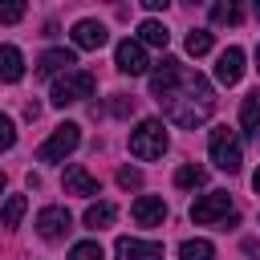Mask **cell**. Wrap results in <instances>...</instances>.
<instances>
[{
	"label": "cell",
	"instance_id": "29",
	"mask_svg": "<svg viewBox=\"0 0 260 260\" xmlns=\"http://www.w3.org/2000/svg\"><path fill=\"white\" fill-rule=\"evenodd\" d=\"M0 191H4V171H0Z\"/></svg>",
	"mask_w": 260,
	"mask_h": 260
},
{
	"label": "cell",
	"instance_id": "20",
	"mask_svg": "<svg viewBox=\"0 0 260 260\" xmlns=\"http://www.w3.org/2000/svg\"><path fill=\"white\" fill-rule=\"evenodd\" d=\"M179 260H215V248L207 240H183L179 244Z\"/></svg>",
	"mask_w": 260,
	"mask_h": 260
},
{
	"label": "cell",
	"instance_id": "22",
	"mask_svg": "<svg viewBox=\"0 0 260 260\" xmlns=\"http://www.w3.org/2000/svg\"><path fill=\"white\" fill-rule=\"evenodd\" d=\"M187 53H191V57H203V53H211V32H207V28H195V32H187Z\"/></svg>",
	"mask_w": 260,
	"mask_h": 260
},
{
	"label": "cell",
	"instance_id": "25",
	"mask_svg": "<svg viewBox=\"0 0 260 260\" xmlns=\"http://www.w3.org/2000/svg\"><path fill=\"white\" fill-rule=\"evenodd\" d=\"M16 20H24V4H20V0L0 4V24H16Z\"/></svg>",
	"mask_w": 260,
	"mask_h": 260
},
{
	"label": "cell",
	"instance_id": "18",
	"mask_svg": "<svg viewBox=\"0 0 260 260\" xmlns=\"http://www.w3.org/2000/svg\"><path fill=\"white\" fill-rule=\"evenodd\" d=\"M211 20L215 24H240L244 20V8L236 0H219V4H211Z\"/></svg>",
	"mask_w": 260,
	"mask_h": 260
},
{
	"label": "cell",
	"instance_id": "15",
	"mask_svg": "<svg viewBox=\"0 0 260 260\" xmlns=\"http://www.w3.org/2000/svg\"><path fill=\"white\" fill-rule=\"evenodd\" d=\"M167 41H171V32H167V24H162V20H142V24H138V45L167 49Z\"/></svg>",
	"mask_w": 260,
	"mask_h": 260
},
{
	"label": "cell",
	"instance_id": "14",
	"mask_svg": "<svg viewBox=\"0 0 260 260\" xmlns=\"http://www.w3.org/2000/svg\"><path fill=\"white\" fill-rule=\"evenodd\" d=\"M24 77V57L16 45H0V81H20Z\"/></svg>",
	"mask_w": 260,
	"mask_h": 260
},
{
	"label": "cell",
	"instance_id": "8",
	"mask_svg": "<svg viewBox=\"0 0 260 260\" xmlns=\"http://www.w3.org/2000/svg\"><path fill=\"white\" fill-rule=\"evenodd\" d=\"M130 215H134L138 228H154V223L167 219V203H162V195H138L134 207H130Z\"/></svg>",
	"mask_w": 260,
	"mask_h": 260
},
{
	"label": "cell",
	"instance_id": "26",
	"mask_svg": "<svg viewBox=\"0 0 260 260\" xmlns=\"http://www.w3.org/2000/svg\"><path fill=\"white\" fill-rule=\"evenodd\" d=\"M110 110H114L118 118H126V114H134V98H126V93H114V102H110Z\"/></svg>",
	"mask_w": 260,
	"mask_h": 260
},
{
	"label": "cell",
	"instance_id": "9",
	"mask_svg": "<svg viewBox=\"0 0 260 260\" xmlns=\"http://www.w3.org/2000/svg\"><path fill=\"white\" fill-rule=\"evenodd\" d=\"M240 77H244V49L232 45V49H223L219 61H215V81H219V85H236Z\"/></svg>",
	"mask_w": 260,
	"mask_h": 260
},
{
	"label": "cell",
	"instance_id": "4",
	"mask_svg": "<svg viewBox=\"0 0 260 260\" xmlns=\"http://www.w3.org/2000/svg\"><path fill=\"white\" fill-rule=\"evenodd\" d=\"M207 150H211V162H215L219 171H228V175H236V171H240V162H244L240 134H236V130H228V126H215V130H211Z\"/></svg>",
	"mask_w": 260,
	"mask_h": 260
},
{
	"label": "cell",
	"instance_id": "5",
	"mask_svg": "<svg viewBox=\"0 0 260 260\" xmlns=\"http://www.w3.org/2000/svg\"><path fill=\"white\" fill-rule=\"evenodd\" d=\"M232 211V195L228 191H207V195H199L195 203H191V219L195 223H215V219H223Z\"/></svg>",
	"mask_w": 260,
	"mask_h": 260
},
{
	"label": "cell",
	"instance_id": "27",
	"mask_svg": "<svg viewBox=\"0 0 260 260\" xmlns=\"http://www.w3.org/2000/svg\"><path fill=\"white\" fill-rule=\"evenodd\" d=\"M118 183L130 191V187H142V171H134V167H122L118 171Z\"/></svg>",
	"mask_w": 260,
	"mask_h": 260
},
{
	"label": "cell",
	"instance_id": "12",
	"mask_svg": "<svg viewBox=\"0 0 260 260\" xmlns=\"http://www.w3.org/2000/svg\"><path fill=\"white\" fill-rule=\"evenodd\" d=\"M106 41H110V32H106L102 20H77L73 24V45L77 49H102Z\"/></svg>",
	"mask_w": 260,
	"mask_h": 260
},
{
	"label": "cell",
	"instance_id": "17",
	"mask_svg": "<svg viewBox=\"0 0 260 260\" xmlns=\"http://www.w3.org/2000/svg\"><path fill=\"white\" fill-rule=\"evenodd\" d=\"M114 219H118V207H114V203H93V207L85 211V228H93V232H98V228H110Z\"/></svg>",
	"mask_w": 260,
	"mask_h": 260
},
{
	"label": "cell",
	"instance_id": "6",
	"mask_svg": "<svg viewBox=\"0 0 260 260\" xmlns=\"http://www.w3.org/2000/svg\"><path fill=\"white\" fill-rule=\"evenodd\" d=\"M114 65L122 69V73H130V77H138V73H146L150 69V61H146V49L138 45V41H118V49H114Z\"/></svg>",
	"mask_w": 260,
	"mask_h": 260
},
{
	"label": "cell",
	"instance_id": "31",
	"mask_svg": "<svg viewBox=\"0 0 260 260\" xmlns=\"http://www.w3.org/2000/svg\"><path fill=\"white\" fill-rule=\"evenodd\" d=\"M256 61H260V49H256Z\"/></svg>",
	"mask_w": 260,
	"mask_h": 260
},
{
	"label": "cell",
	"instance_id": "11",
	"mask_svg": "<svg viewBox=\"0 0 260 260\" xmlns=\"http://www.w3.org/2000/svg\"><path fill=\"white\" fill-rule=\"evenodd\" d=\"M69 223H73V215H69L65 207H45V211L37 215V232H41L45 240H61V236L69 232Z\"/></svg>",
	"mask_w": 260,
	"mask_h": 260
},
{
	"label": "cell",
	"instance_id": "24",
	"mask_svg": "<svg viewBox=\"0 0 260 260\" xmlns=\"http://www.w3.org/2000/svg\"><path fill=\"white\" fill-rule=\"evenodd\" d=\"M16 146V126L8 114H0V150H12Z\"/></svg>",
	"mask_w": 260,
	"mask_h": 260
},
{
	"label": "cell",
	"instance_id": "10",
	"mask_svg": "<svg viewBox=\"0 0 260 260\" xmlns=\"http://www.w3.org/2000/svg\"><path fill=\"white\" fill-rule=\"evenodd\" d=\"M61 187H65V195H98V179H93L81 162H69V167H65Z\"/></svg>",
	"mask_w": 260,
	"mask_h": 260
},
{
	"label": "cell",
	"instance_id": "23",
	"mask_svg": "<svg viewBox=\"0 0 260 260\" xmlns=\"http://www.w3.org/2000/svg\"><path fill=\"white\" fill-rule=\"evenodd\" d=\"M69 260H102V244L98 240H81V244H73Z\"/></svg>",
	"mask_w": 260,
	"mask_h": 260
},
{
	"label": "cell",
	"instance_id": "2",
	"mask_svg": "<svg viewBox=\"0 0 260 260\" xmlns=\"http://www.w3.org/2000/svg\"><path fill=\"white\" fill-rule=\"evenodd\" d=\"M167 126L158 122V118H146V122H138V130H130V154L134 158H162V150H167Z\"/></svg>",
	"mask_w": 260,
	"mask_h": 260
},
{
	"label": "cell",
	"instance_id": "16",
	"mask_svg": "<svg viewBox=\"0 0 260 260\" xmlns=\"http://www.w3.org/2000/svg\"><path fill=\"white\" fill-rule=\"evenodd\" d=\"M240 126H244L248 134H260V89H252V93L244 98V106H240Z\"/></svg>",
	"mask_w": 260,
	"mask_h": 260
},
{
	"label": "cell",
	"instance_id": "7",
	"mask_svg": "<svg viewBox=\"0 0 260 260\" xmlns=\"http://www.w3.org/2000/svg\"><path fill=\"white\" fill-rule=\"evenodd\" d=\"M118 260H162V244L158 240H134V236H122L114 244Z\"/></svg>",
	"mask_w": 260,
	"mask_h": 260
},
{
	"label": "cell",
	"instance_id": "28",
	"mask_svg": "<svg viewBox=\"0 0 260 260\" xmlns=\"http://www.w3.org/2000/svg\"><path fill=\"white\" fill-rule=\"evenodd\" d=\"M252 187H256V195H260V171H256V175H252Z\"/></svg>",
	"mask_w": 260,
	"mask_h": 260
},
{
	"label": "cell",
	"instance_id": "3",
	"mask_svg": "<svg viewBox=\"0 0 260 260\" xmlns=\"http://www.w3.org/2000/svg\"><path fill=\"white\" fill-rule=\"evenodd\" d=\"M77 146H81V126H77V122H61V126L37 146V162H65Z\"/></svg>",
	"mask_w": 260,
	"mask_h": 260
},
{
	"label": "cell",
	"instance_id": "1",
	"mask_svg": "<svg viewBox=\"0 0 260 260\" xmlns=\"http://www.w3.org/2000/svg\"><path fill=\"white\" fill-rule=\"evenodd\" d=\"M93 89H98V81H93V73H89V69H69L65 77H57V81H53L49 102H53V106H73V102L93 98Z\"/></svg>",
	"mask_w": 260,
	"mask_h": 260
},
{
	"label": "cell",
	"instance_id": "30",
	"mask_svg": "<svg viewBox=\"0 0 260 260\" xmlns=\"http://www.w3.org/2000/svg\"><path fill=\"white\" fill-rule=\"evenodd\" d=\"M256 16H260V0H256Z\"/></svg>",
	"mask_w": 260,
	"mask_h": 260
},
{
	"label": "cell",
	"instance_id": "19",
	"mask_svg": "<svg viewBox=\"0 0 260 260\" xmlns=\"http://www.w3.org/2000/svg\"><path fill=\"white\" fill-rule=\"evenodd\" d=\"M24 211H28V199H24V195H8V203H4V211H0V223H4V228H16V223L24 219Z\"/></svg>",
	"mask_w": 260,
	"mask_h": 260
},
{
	"label": "cell",
	"instance_id": "13",
	"mask_svg": "<svg viewBox=\"0 0 260 260\" xmlns=\"http://www.w3.org/2000/svg\"><path fill=\"white\" fill-rule=\"evenodd\" d=\"M73 65H77V53H73V49H49V53L41 57V65H37V77H53V73H61V69L69 73Z\"/></svg>",
	"mask_w": 260,
	"mask_h": 260
},
{
	"label": "cell",
	"instance_id": "21",
	"mask_svg": "<svg viewBox=\"0 0 260 260\" xmlns=\"http://www.w3.org/2000/svg\"><path fill=\"white\" fill-rule=\"evenodd\" d=\"M203 179H207V171L195 167V162H183V167L175 171V183H179V187H203Z\"/></svg>",
	"mask_w": 260,
	"mask_h": 260
}]
</instances>
